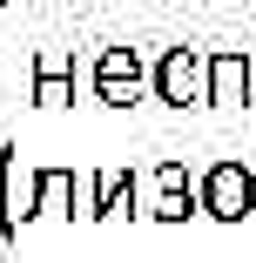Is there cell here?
<instances>
[{
  "label": "cell",
  "mask_w": 256,
  "mask_h": 263,
  "mask_svg": "<svg viewBox=\"0 0 256 263\" xmlns=\"http://www.w3.org/2000/svg\"><path fill=\"white\" fill-rule=\"evenodd\" d=\"M148 95L169 108H209V54L202 47H162L148 61Z\"/></svg>",
  "instance_id": "obj_1"
},
{
  "label": "cell",
  "mask_w": 256,
  "mask_h": 263,
  "mask_svg": "<svg viewBox=\"0 0 256 263\" xmlns=\"http://www.w3.org/2000/svg\"><path fill=\"white\" fill-rule=\"evenodd\" d=\"M142 216L148 223H195L202 216V176L189 162H155L142 176Z\"/></svg>",
  "instance_id": "obj_2"
},
{
  "label": "cell",
  "mask_w": 256,
  "mask_h": 263,
  "mask_svg": "<svg viewBox=\"0 0 256 263\" xmlns=\"http://www.w3.org/2000/svg\"><path fill=\"white\" fill-rule=\"evenodd\" d=\"M202 216H209V223L256 216V169L243 162V155H223V162L202 169Z\"/></svg>",
  "instance_id": "obj_3"
},
{
  "label": "cell",
  "mask_w": 256,
  "mask_h": 263,
  "mask_svg": "<svg viewBox=\"0 0 256 263\" xmlns=\"http://www.w3.org/2000/svg\"><path fill=\"white\" fill-rule=\"evenodd\" d=\"M41 216V169L21 162V148H0V236H21Z\"/></svg>",
  "instance_id": "obj_4"
},
{
  "label": "cell",
  "mask_w": 256,
  "mask_h": 263,
  "mask_svg": "<svg viewBox=\"0 0 256 263\" xmlns=\"http://www.w3.org/2000/svg\"><path fill=\"white\" fill-rule=\"evenodd\" d=\"M142 88H148L142 47H101V54H94V95H101V108H135Z\"/></svg>",
  "instance_id": "obj_5"
},
{
  "label": "cell",
  "mask_w": 256,
  "mask_h": 263,
  "mask_svg": "<svg viewBox=\"0 0 256 263\" xmlns=\"http://www.w3.org/2000/svg\"><path fill=\"white\" fill-rule=\"evenodd\" d=\"M88 223H115V216H142V176L135 169H101L88 176V202H81Z\"/></svg>",
  "instance_id": "obj_6"
},
{
  "label": "cell",
  "mask_w": 256,
  "mask_h": 263,
  "mask_svg": "<svg viewBox=\"0 0 256 263\" xmlns=\"http://www.w3.org/2000/svg\"><path fill=\"white\" fill-rule=\"evenodd\" d=\"M243 101H249V54L216 47L209 54V108H243Z\"/></svg>",
  "instance_id": "obj_7"
},
{
  "label": "cell",
  "mask_w": 256,
  "mask_h": 263,
  "mask_svg": "<svg viewBox=\"0 0 256 263\" xmlns=\"http://www.w3.org/2000/svg\"><path fill=\"white\" fill-rule=\"evenodd\" d=\"M74 202H88V182H74V169H41V216L74 223Z\"/></svg>",
  "instance_id": "obj_8"
},
{
  "label": "cell",
  "mask_w": 256,
  "mask_h": 263,
  "mask_svg": "<svg viewBox=\"0 0 256 263\" xmlns=\"http://www.w3.org/2000/svg\"><path fill=\"white\" fill-rule=\"evenodd\" d=\"M74 101V74H34V108H68Z\"/></svg>",
  "instance_id": "obj_9"
},
{
  "label": "cell",
  "mask_w": 256,
  "mask_h": 263,
  "mask_svg": "<svg viewBox=\"0 0 256 263\" xmlns=\"http://www.w3.org/2000/svg\"><path fill=\"white\" fill-rule=\"evenodd\" d=\"M34 74H74V54H68V47H41V54H34Z\"/></svg>",
  "instance_id": "obj_10"
}]
</instances>
